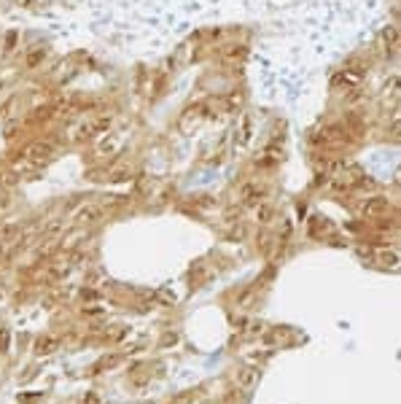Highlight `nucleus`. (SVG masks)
Masks as SVG:
<instances>
[{
  "label": "nucleus",
  "instance_id": "f257e3e1",
  "mask_svg": "<svg viewBox=\"0 0 401 404\" xmlns=\"http://www.w3.org/2000/svg\"><path fill=\"white\" fill-rule=\"evenodd\" d=\"M103 216H105V208L100 205V202H86V205H81L76 211L73 221L78 224V227H89V224H97Z\"/></svg>",
  "mask_w": 401,
  "mask_h": 404
},
{
  "label": "nucleus",
  "instance_id": "f03ea898",
  "mask_svg": "<svg viewBox=\"0 0 401 404\" xmlns=\"http://www.w3.org/2000/svg\"><path fill=\"white\" fill-rule=\"evenodd\" d=\"M108 127H111V119H108V116H103V119H84L73 132V141H86V138L97 135V132H103Z\"/></svg>",
  "mask_w": 401,
  "mask_h": 404
},
{
  "label": "nucleus",
  "instance_id": "7ed1b4c3",
  "mask_svg": "<svg viewBox=\"0 0 401 404\" xmlns=\"http://www.w3.org/2000/svg\"><path fill=\"white\" fill-rule=\"evenodd\" d=\"M54 151H57V146H54L51 141H38L25 151V159L30 162V165H43L46 159L54 157Z\"/></svg>",
  "mask_w": 401,
  "mask_h": 404
},
{
  "label": "nucleus",
  "instance_id": "20e7f679",
  "mask_svg": "<svg viewBox=\"0 0 401 404\" xmlns=\"http://www.w3.org/2000/svg\"><path fill=\"white\" fill-rule=\"evenodd\" d=\"M264 191L266 189L258 181H248V183L240 186V202L242 205H258V202L264 199Z\"/></svg>",
  "mask_w": 401,
  "mask_h": 404
},
{
  "label": "nucleus",
  "instance_id": "39448f33",
  "mask_svg": "<svg viewBox=\"0 0 401 404\" xmlns=\"http://www.w3.org/2000/svg\"><path fill=\"white\" fill-rule=\"evenodd\" d=\"M250 138H253V116H245L242 124H240L237 138H234V151H237V149H245V146L250 143Z\"/></svg>",
  "mask_w": 401,
  "mask_h": 404
},
{
  "label": "nucleus",
  "instance_id": "423d86ee",
  "mask_svg": "<svg viewBox=\"0 0 401 404\" xmlns=\"http://www.w3.org/2000/svg\"><path fill=\"white\" fill-rule=\"evenodd\" d=\"M258 383V369L256 367H242L237 369V385L242 391H250V388H256Z\"/></svg>",
  "mask_w": 401,
  "mask_h": 404
},
{
  "label": "nucleus",
  "instance_id": "0eeeda50",
  "mask_svg": "<svg viewBox=\"0 0 401 404\" xmlns=\"http://www.w3.org/2000/svg\"><path fill=\"white\" fill-rule=\"evenodd\" d=\"M385 208H388V202H385V199H380V197H372V199H366V202H364L361 213H364V216H377V213H382Z\"/></svg>",
  "mask_w": 401,
  "mask_h": 404
},
{
  "label": "nucleus",
  "instance_id": "6e6552de",
  "mask_svg": "<svg viewBox=\"0 0 401 404\" xmlns=\"http://www.w3.org/2000/svg\"><path fill=\"white\" fill-rule=\"evenodd\" d=\"M253 208H256V219L261 221V224H270V221L275 219V208L270 205V202L261 199V202H258V205H253Z\"/></svg>",
  "mask_w": 401,
  "mask_h": 404
},
{
  "label": "nucleus",
  "instance_id": "1a4fd4ad",
  "mask_svg": "<svg viewBox=\"0 0 401 404\" xmlns=\"http://www.w3.org/2000/svg\"><path fill=\"white\" fill-rule=\"evenodd\" d=\"M119 146H121L119 138H105V141L97 146V154H100V157H105V154L111 157V154H116V149H119Z\"/></svg>",
  "mask_w": 401,
  "mask_h": 404
},
{
  "label": "nucleus",
  "instance_id": "9d476101",
  "mask_svg": "<svg viewBox=\"0 0 401 404\" xmlns=\"http://www.w3.org/2000/svg\"><path fill=\"white\" fill-rule=\"evenodd\" d=\"M17 232H19V224H3V227H0V243H3V240H11Z\"/></svg>",
  "mask_w": 401,
  "mask_h": 404
},
{
  "label": "nucleus",
  "instance_id": "9b49d317",
  "mask_svg": "<svg viewBox=\"0 0 401 404\" xmlns=\"http://www.w3.org/2000/svg\"><path fill=\"white\" fill-rule=\"evenodd\" d=\"M46 57V51L43 49H35V51H30V57H27V68H35L38 62H41Z\"/></svg>",
  "mask_w": 401,
  "mask_h": 404
},
{
  "label": "nucleus",
  "instance_id": "f8f14e48",
  "mask_svg": "<svg viewBox=\"0 0 401 404\" xmlns=\"http://www.w3.org/2000/svg\"><path fill=\"white\" fill-rule=\"evenodd\" d=\"M57 348V340H41L38 343V353H51Z\"/></svg>",
  "mask_w": 401,
  "mask_h": 404
},
{
  "label": "nucleus",
  "instance_id": "ddd939ff",
  "mask_svg": "<svg viewBox=\"0 0 401 404\" xmlns=\"http://www.w3.org/2000/svg\"><path fill=\"white\" fill-rule=\"evenodd\" d=\"M380 259H382L385 264H390V267H396L398 256H396V251H390V253H388V251H382V253H380Z\"/></svg>",
  "mask_w": 401,
  "mask_h": 404
},
{
  "label": "nucleus",
  "instance_id": "4468645a",
  "mask_svg": "<svg viewBox=\"0 0 401 404\" xmlns=\"http://www.w3.org/2000/svg\"><path fill=\"white\" fill-rule=\"evenodd\" d=\"M9 340H11L9 329H0V351H9Z\"/></svg>",
  "mask_w": 401,
  "mask_h": 404
},
{
  "label": "nucleus",
  "instance_id": "2eb2a0df",
  "mask_svg": "<svg viewBox=\"0 0 401 404\" xmlns=\"http://www.w3.org/2000/svg\"><path fill=\"white\" fill-rule=\"evenodd\" d=\"M3 183H6V186L17 183V175H14V173H9V175H3Z\"/></svg>",
  "mask_w": 401,
  "mask_h": 404
},
{
  "label": "nucleus",
  "instance_id": "dca6fc26",
  "mask_svg": "<svg viewBox=\"0 0 401 404\" xmlns=\"http://www.w3.org/2000/svg\"><path fill=\"white\" fill-rule=\"evenodd\" d=\"M250 294H253V291H245V294H242V297H240V305H248V299H250Z\"/></svg>",
  "mask_w": 401,
  "mask_h": 404
},
{
  "label": "nucleus",
  "instance_id": "f3484780",
  "mask_svg": "<svg viewBox=\"0 0 401 404\" xmlns=\"http://www.w3.org/2000/svg\"><path fill=\"white\" fill-rule=\"evenodd\" d=\"M22 3H33V0H22Z\"/></svg>",
  "mask_w": 401,
  "mask_h": 404
}]
</instances>
